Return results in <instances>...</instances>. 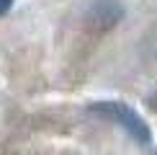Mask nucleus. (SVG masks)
<instances>
[{"label":"nucleus","instance_id":"f257e3e1","mask_svg":"<svg viewBox=\"0 0 157 155\" xmlns=\"http://www.w3.org/2000/svg\"><path fill=\"white\" fill-rule=\"evenodd\" d=\"M90 111L103 116V119H108V121H113L116 127H121L136 145H152V129H149L147 119L136 109H132L129 103H124V101H95V103H90Z\"/></svg>","mask_w":157,"mask_h":155},{"label":"nucleus","instance_id":"20e7f679","mask_svg":"<svg viewBox=\"0 0 157 155\" xmlns=\"http://www.w3.org/2000/svg\"><path fill=\"white\" fill-rule=\"evenodd\" d=\"M155 155H157V153H155Z\"/></svg>","mask_w":157,"mask_h":155},{"label":"nucleus","instance_id":"f03ea898","mask_svg":"<svg viewBox=\"0 0 157 155\" xmlns=\"http://www.w3.org/2000/svg\"><path fill=\"white\" fill-rule=\"evenodd\" d=\"M124 18V5L119 0H93L85 10V23L95 31H108Z\"/></svg>","mask_w":157,"mask_h":155},{"label":"nucleus","instance_id":"7ed1b4c3","mask_svg":"<svg viewBox=\"0 0 157 155\" xmlns=\"http://www.w3.org/2000/svg\"><path fill=\"white\" fill-rule=\"evenodd\" d=\"M10 8H13V0H0V16H5Z\"/></svg>","mask_w":157,"mask_h":155}]
</instances>
